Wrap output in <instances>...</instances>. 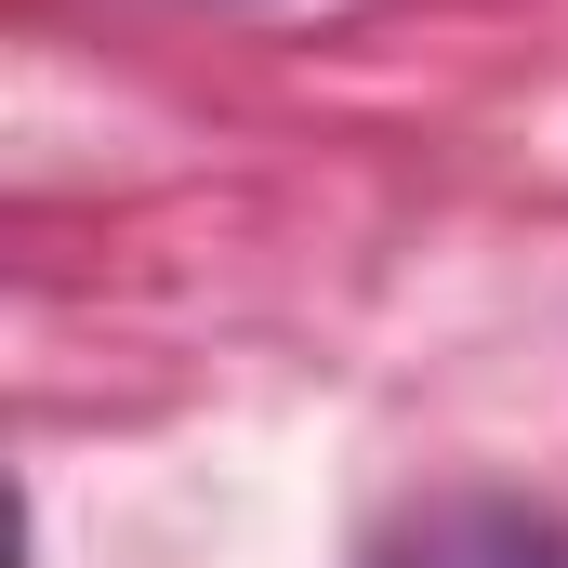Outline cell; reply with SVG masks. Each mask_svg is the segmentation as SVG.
Wrapping results in <instances>:
<instances>
[{
    "instance_id": "6da1fadb",
    "label": "cell",
    "mask_w": 568,
    "mask_h": 568,
    "mask_svg": "<svg viewBox=\"0 0 568 568\" xmlns=\"http://www.w3.org/2000/svg\"><path fill=\"white\" fill-rule=\"evenodd\" d=\"M384 568H568V529L529 503H436Z\"/></svg>"
}]
</instances>
